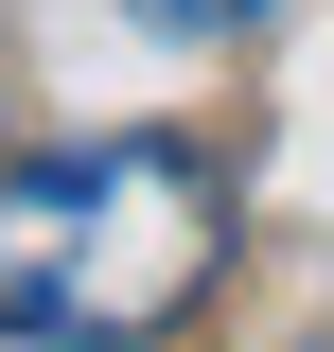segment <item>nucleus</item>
<instances>
[{
	"instance_id": "nucleus-1",
	"label": "nucleus",
	"mask_w": 334,
	"mask_h": 352,
	"mask_svg": "<svg viewBox=\"0 0 334 352\" xmlns=\"http://www.w3.org/2000/svg\"><path fill=\"white\" fill-rule=\"evenodd\" d=\"M229 176L194 141H53L0 159V335L36 352H141L211 300Z\"/></svg>"
},
{
	"instance_id": "nucleus-2",
	"label": "nucleus",
	"mask_w": 334,
	"mask_h": 352,
	"mask_svg": "<svg viewBox=\"0 0 334 352\" xmlns=\"http://www.w3.org/2000/svg\"><path fill=\"white\" fill-rule=\"evenodd\" d=\"M124 18H141V36H176V53H211V36H247L264 0H124Z\"/></svg>"
}]
</instances>
